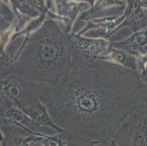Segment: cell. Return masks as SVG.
<instances>
[{"label":"cell","instance_id":"1","mask_svg":"<svg viewBox=\"0 0 147 146\" xmlns=\"http://www.w3.org/2000/svg\"><path fill=\"white\" fill-rule=\"evenodd\" d=\"M40 99L55 124L106 144L138 106L147 87L138 72L96 57L55 86L43 85Z\"/></svg>","mask_w":147,"mask_h":146},{"label":"cell","instance_id":"2","mask_svg":"<svg viewBox=\"0 0 147 146\" xmlns=\"http://www.w3.org/2000/svg\"><path fill=\"white\" fill-rule=\"evenodd\" d=\"M12 67L31 81L57 85L74 70L70 36L52 19L28 37Z\"/></svg>","mask_w":147,"mask_h":146},{"label":"cell","instance_id":"3","mask_svg":"<svg viewBox=\"0 0 147 146\" xmlns=\"http://www.w3.org/2000/svg\"><path fill=\"white\" fill-rule=\"evenodd\" d=\"M1 80V108L14 107L24 113L40 98L43 84L26 79L13 72Z\"/></svg>","mask_w":147,"mask_h":146},{"label":"cell","instance_id":"4","mask_svg":"<svg viewBox=\"0 0 147 146\" xmlns=\"http://www.w3.org/2000/svg\"><path fill=\"white\" fill-rule=\"evenodd\" d=\"M113 140L117 146H147V104L141 105L134 110Z\"/></svg>","mask_w":147,"mask_h":146},{"label":"cell","instance_id":"5","mask_svg":"<svg viewBox=\"0 0 147 146\" xmlns=\"http://www.w3.org/2000/svg\"><path fill=\"white\" fill-rule=\"evenodd\" d=\"M126 2L127 5L123 14V21L108 37L123 26L130 27L133 33L147 28V14L141 7L140 0H129Z\"/></svg>","mask_w":147,"mask_h":146},{"label":"cell","instance_id":"6","mask_svg":"<svg viewBox=\"0 0 147 146\" xmlns=\"http://www.w3.org/2000/svg\"><path fill=\"white\" fill-rule=\"evenodd\" d=\"M110 46L123 50L137 58L147 54V28L134 33L123 40L110 43Z\"/></svg>","mask_w":147,"mask_h":146},{"label":"cell","instance_id":"7","mask_svg":"<svg viewBox=\"0 0 147 146\" xmlns=\"http://www.w3.org/2000/svg\"><path fill=\"white\" fill-rule=\"evenodd\" d=\"M1 117L17 122L37 134L51 136L56 134L55 133H58L52 128L40 125L24 112L14 107L1 108Z\"/></svg>","mask_w":147,"mask_h":146},{"label":"cell","instance_id":"8","mask_svg":"<svg viewBox=\"0 0 147 146\" xmlns=\"http://www.w3.org/2000/svg\"><path fill=\"white\" fill-rule=\"evenodd\" d=\"M24 113L40 125L52 128L58 133L64 131L53 121L47 107L42 103L40 98L36 99Z\"/></svg>","mask_w":147,"mask_h":146},{"label":"cell","instance_id":"9","mask_svg":"<svg viewBox=\"0 0 147 146\" xmlns=\"http://www.w3.org/2000/svg\"><path fill=\"white\" fill-rule=\"evenodd\" d=\"M109 53L105 56H97L99 58L111 61L123 67L137 72V57L123 50L110 46Z\"/></svg>","mask_w":147,"mask_h":146},{"label":"cell","instance_id":"10","mask_svg":"<svg viewBox=\"0 0 147 146\" xmlns=\"http://www.w3.org/2000/svg\"><path fill=\"white\" fill-rule=\"evenodd\" d=\"M67 146H94L99 143L73 132L64 130L61 132Z\"/></svg>","mask_w":147,"mask_h":146},{"label":"cell","instance_id":"11","mask_svg":"<svg viewBox=\"0 0 147 146\" xmlns=\"http://www.w3.org/2000/svg\"><path fill=\"white\" fill-rule=\"evenodd\" d=\"M137 72L141 80L147 87V54L137 58Z\"/></svg>","mask_w":147,"mask_h":146},{"label":"cell","instance_id":"12","mask_svg":"<svg viewBox=\"0 0 147 146\" xmlns=\"http://www.w3.org/2000/svg\"><path fill=\"white\" fill-rule=\"evenodd\" d=\"M1 140H3L8 146H29L30 142L28 137H14L10 140L6 141L1 136Z\"/></svg>","mask_w":147,"mask_h":146},{"label":"cell","instance_id":"13","mask_svg":"<svg viewBox=\"0 0 147 146\" xmlns=\"http://www.w3.org/2000/svg\"><path fill=\"white\" fill-rule=\"evenodd\" d=\"M28 138L30 142L29 146H47L42 142L37 140L36 138V136H29Z\"/></svg>","mask_w":147,"mask_h":146},{"label":"cell","instance_id":"14","mask_svg":"<svg viewBox=\"0 0 147 146\" xmlns=\"http://www.w3.org/2000/svg\"><path fill=\"white\" fill-rule=\"evenodd\" d=\"M140 5L143 9H147V0L145 1H140Z\"/></svg>","mask_w":147,"mask_h":146},{"label":"cell","instance_id":"15","mask_svg":"<svg viewBox=\"0 0 147 146\" xmlns=\"http://www.w3.org/2000/svg\"><path fill=\"white\" fill-rule=\"evenodd\" d=\"M110 146H117L115 141L113 140H111L110 141Z\"/></svg>","mask_w":147,"mask_h":146},{"label":"cell","instance_id":"16","mask_svg":"<svg viewBox=\"0 0 147 146\" xmlns=\"http://www.w3.org/2000/svg\"><path fill=\"white\" fill-rule=\"evenodd\" d=\"M1 146H8L3 140H1Z\"/></svg>","mask_w":147,"mask_h":146},{"label":"cell","instance_id":"17","mask_svg":"<svg viewBox=\"0 0 147 146\" xmlns=\"http://www.w3.org/2000/svg\"><path fill=\"white\" fill-rule=\"evenodd\" d=\"M64 146H67V145H64Z\"/></svg>","mask_w":147,"mask_h":146}]
</instances>
